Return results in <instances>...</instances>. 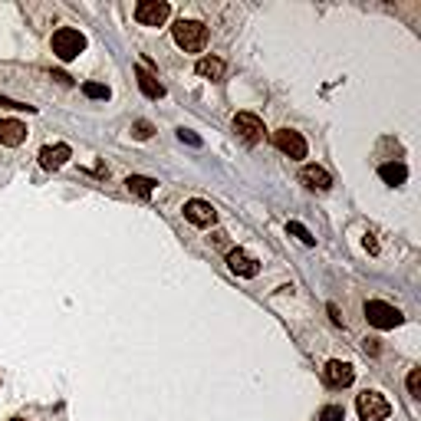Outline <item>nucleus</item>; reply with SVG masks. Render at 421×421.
<instances>
[{
	"label": "nucleus",
	"instance_id": "obj_1",
	"mask_svg": "<svg viewBox=\"0 0 421 421\" xmlns=\"http://www.w3.org/2000/svg\"><path fill=\"white\" fill-rule=\"evenodd\" d=\"M171 33H175V43L185 50V53H201L204 46H207V27H204L201 20H178L175 27H171Z\"/></svg>",
	"mask_w": 421,
	"mask_h": 421
},
{
	"label": "nucleus",
	"instance_id": "obj_2",
	"mask_svg": "<svg viewBox=\"0 0 421 421\" xmlns=\"http://www.w3.org/2000/svg\"><path fill=\"white\" fill-rule=\"evenodd\" d=\"M82 50H86V37H82L79 30L63 27V30H56V33H53V53H56V59L69 63V59H76Z\"/></svg>",
	"mask_w": 421,
	"mask_h": 421
},
{
	"label": "nucleus",
	"instance_id": "obj_3",
	"mask_svg": "<svg viewBox=\"0 0 421 421\" xmlns=\"http://www.w3.org/2000/svg\"><path fill=\"white\" fill-rule=\"evenodd\" d=\"M355 408H359V418L362 421H385L392 415V405L382 392H362L355 398Z\"/></svg>",
	"mask_w": 421,
	"mask_h": 421
},
{
	"label": "nucleus",
	"instance_id": "obj_4",
	"mask_svg": "<svg viewBox=\"0 0 421 421\" xmlns=\"http://www.w3.org/2000/svg\"><path fill=\"white\" fill-rule=\"evenodd\" d=\"M366 319L375 329H395V326H402V323H405L402 310H395V306L382 303V299H368V303H366Z\"/></svg>",
	"mask_w": 421,
	"mask_h": 421
},
{
	"label": "nucleus",
	"instance_id": "obj_5",
	"mask_svg": "<svg viewBox=\"0 0 421 421\" xmlns=\"http://www.w3.org/2000/svg\"><path fill=\"white\" fill-rule=\"evenodd\" d=\"M171 17V3L168 0H142L135 7V20L142 27H162Z\"/></svg>",
	"mask_w": 421,
	"mask_h": 421
},
{
	"label": "nucleus",
	"instance_id": "obj_6",
	"mask_svg": "<svg viewBox=\"0 0 421 421\" xmlns=\"http://www.w3.org/2000/svg\"><path fill=\"white\" fill-rule=\"evenodd\" d=\"M234 132L244 138L247 145H257L267 129L260 122V115H254V112H237V115H234Z\"/></svg>",
	"mask_w": 421,
	"mask_h": 421
},
{
	"label": "nucleus",
	"instance_id": "obj_7",
	"mask_svg": "<svg viewBox=\"0 0 421 421\" xmlns=\"http://www.w3.org/2000/svg\"><path fill=\"white\" fill-rule=\"evenodd\" d=\"M273 145L283 151V155H290V158H306V138L299 135V132H293V129H280V132H273Z\"/></svg>",
	"mask_w": 421,
	"mask_h": 421
},
{
	"label": "nucleus",
	"instance_id": "obj_8",
	"mask_svg": "<svg viewBox=\"0 0 421 421\" xmlns=\"http://www.w3.org/2000/svg\"><path fill=\"white\" fill-rule=\"evenodd\" d=\"M323 379H326L329 389H349L355 382V368H353V362L333 359V362H326V368H323Z\"/></svg>",
	"mask_w": 421,
	"mask_h": 421
},
{
	"label": "nucleus",
	"instance_id": "obj_9",
	"mask_svg": "<svg viewBox=\"0 0 421 421\" xmlns=\"http://www.w3.org/2000/svg\"><path fill=\"white\" fill-rule=\"evenodd\" d=\"M185 218H188L194 227H211V224L218 221V211H214V204H211V201L194 198V201L185 204Z\"/></svg>",
	"mask_w": 421,
	"mask_h": 421
},
{
	"label": "nucleus",
	"instance_id": "obj_10",
	"mask_svg": "<svg viewBox=\"0 0 421 421\" xmlns=\"http://www.w3.org/2000/svg\"><path fill=\"white\" fill-rule=\"evenodd\" d=\"M227 267H231L237 277H257V273H260V260L250 257V254L241 250V247H234L231 254H227Z\"/></svg>",
	"mask_w": 421,
	"mask_h": 421
},
{
	"label": "nucleus",
	"instance_id": "obj_11",
	"mask_svg": "<svg viewBox=\"0 0 421 421\" xmlns=\"http://www.w3.org/2000/svg\"><path fill=\"white\" fill-rule=\"evenodd\" d=\"M27 142V125L20 122V119H0V145H24Z\"/></svg>",
	"mask_w": 421,
	"mask_h": 421
},
{
	"label": "nucleus",
	"instance_id": "obj_12",
	"mask_svg": "<svg viewBox=\"0 0 421 421\" xmlns=\"http://www.w3.org/2000/svg\"><path fill=\"white\" fill-rule=\"evenodd\" d=\"M69 158H73L69 145H46V149H40V165L46 168V171H56V168H63Z\"/></svg>",
	"mask_w": 421,
	"mask_h": 421
},
{
	"label": "nucleus",
	"instance_id": "obj_13",
	"mask_svg": "<svg viewBox=\"0 0 421 421\" xmlns=\"http://www.w3.org/2000/svg\"><path fill=\"white\" fill-rule=\"evenodd\" d=\"M299 178H303V185L312 191H329L333 188V178H329L326 168H319V165H306L303 171H299Z\"/></svg>",
	"mask_w": 421,
	"mask_h": 421
},
{
	"label": "nucleus",
	"instance_id": "obj_14",
	"mask_svg": "<svg viewBox=\"0 0 421 421\" xmlns=\"http://www.w3.org/2000/svg\"><path fill=\"white\" fill-rule=\"evenodd\" d=\"M135 79H138V89L149 95V99H165V86L158 82V76H151L145 66L135 69Z\"/></svg>",
	"mask_w": 421,
	"mask_h": 421
},
{
	"label": "nucleus",
	"instance_id": "obj_15",
	"mask_svg": "<svg viewBox=\"0 0 421 421\" xmlns=\"http://www.w3.org/2000/svg\"><path fill=\"white\" fill-rule=\"evenodd\" d=\"M224 59H218V56H204V59H198L194 63V73L198 76H204V79H224Z\"/></svg>",
	"mask_w": 421,
	"mask_h": 421
},
{
	"label": "nucleus",
	"instance_id": "obj_16",
	"mask_svg": "<svg viewBox=\"0 0 421 421\" xmlns=\"http://www.w3.org/2000/svg\"><path fill=\"white\" fill-rule=\"evenodd\" d=\"M379 178L385 181V185H405V178H408V168L402 162H385L379 168Z\"/></svg>",
	"mask_w": 421,
	"mask_h": 421
},
{
	"label": "nucleus",
	"instance_id": "obj_17",
	"mask_svg": "<svg viewBox=\"0 0 421 421\" xmlns=\"http://www.w3.org/2000/svg\"><path fill=\"white\" fill-rule=\"evenodd\" d=\"M155 185H158V181H151V178H145V175H129L125 178V188L132 191V194H138V198H151Z\"/></svg>",
	"mask_w": 421,
	"mask_h": 421
},
{
	"label": "nucleus",
	"instance_id": "obj_18",
	"mask_svg": "<svg viewBox=\"0 0 421 421\" xmlns=\"http://www.w3.org/2000/svg\"><path fill=\"white\" fill-rule=\"evenodd\" d=\"M286 231L293 234V237H299V241H303V244H306V247H312V244H316V237H312V234L306 231V227H303L299 221H290V224H286Z\"/></svg>",
	"mask_w": 421,
	"mask_h": 421
},
{
	"label": "nucleus",
	"instance_id": "obj_19",
	"mask_svg": "<svg viewBox=\"0 0 421 421\" xmlns=\"http://www.w3.org/2000/svg\"><path fill=\"white\" fill-rule=\"evenodd\" d=\"M82 93L89 95V99H109V86H102V82H86L82 86Z\"/></svg>",
	"mask_w": 421,
	"mask_h": 421
},
{
	"label": "nucleus",
	"instance_id": "obj_20",
	"mask_svg": "<svg viewBox=\"0 0 421 421\" xmlns=\"http://www.w3.org/2000/svg\"><path fill=\"white\" fill-rule=\"evenodd\" d=\"M319 421H346V408H342V405H326V408H323V415H319Z\"/></svg>",
	"mask_w": 421,
	"mask_h": 421
},
{
	"label": "nucleus",
	"instance_id": "obj_21",
	"mask_svg": "<svg viewBox=\"0 0 421 421\" xmlns=\"http://www.w3.org/2000/svg\"><path fill=\"white\" fill-rule=\"evenodd\" d=\"M151 132H155V129H151V122H145V119H138V122L132 125V135H135L138 142H145V138H151Z\"/></svg>",
	"mask_w": 421,
	"mask_h": 421
},
{
	"label": "nucleus",
	"instance_id": "obj_22",
	"mask_svg": "<svg viewBox=\"0 0 421 421\" xmlns=\"http://www.w3.org/2000/svg\"><path fill=\"white\" fill-rule=\"evenodd\" d=\"M408 392L415 395V398L421 395V368H411V372H408Z\"/></svg>",
	"mask_w": 421,
	"mask_h": 421
},
{
	"label": "nucleus",
	"instance_id": "obj_23",
	"mask_svg": "<svg viewBox=\"0 0 421 421\" xmlns=\"http://www.w3.org/2000/svg\"><path fill=\"white\" fill-rule=\"evenodd\" d=\"M0 106H3V109H17V112H37L33 106H27V102H17V99H7V95H0Z\"/></svg>",
	"mask_w": 421,
	"mask_h": 421
},
{
	"label": "nucleus",
	"instance_id": "obj_24",
	"mask_svg": "<svg viewBox=\"0 0 421 421\" xmlns=\"http://www.w3.org/2000/svg\"><path fill=\"white\" fill-rule=\"evenodd\" d=\"M178 138H181V142H188V145H194V149H201V138L194 135L191 129H178Z\"/></svg>",
	"mask_w": 421,
	"mask_h": 421
},
{
	"label": "nucleus",
	"instance_id": "obj_25",
	"mask_svg": "<svg viewBox=\"0 0 421 421\" xmlns=\"http://www.w3.org/2000/svg\"><path fill=\"white\" fill-rule=\"evenodd\" d=\"M366 250L368 254H379V241H375L372 234H366Z\"/></svg>",
	"mask_w": 421,
	"mask_h": 421
},
{
	"label": "nucleus",
	"instance_id": "obj_26",
	"mask_svg": "<svg viewBox=\"0 0 421 421\" xmlns=\"http://www.w3.org/2000/svg\"><path fill=\"white\" fill-rule=\"evenodd\" d=\"M329 316H333V323H336V326H342V316H339V310H336L333 303H329Z\"/></svg>",
	"mask_w": 421,
	"mask_h": 421
},
{
	"label": "nucleus",
	"instance_id": "obj_27",
	"mask_svg": "<svg viewBox=\"0 0 421 421\" xmlns=\"http://www.w3.org/2000/svg\"><path fill=\"white\" fill-rule=\"evenodd\" d=\"M53 79H59V82H63V86H73V79H69L66 73H53Z\"/></svg>",
	"mask_w": 421,
	"mask_h": 421
},
{
	"label": "nucleus",
	"instance_id": "obj_28",
	"mask_svg": "<svg viewBox=\"0 0 421 421\" xmlns=\"http://www.w3.org/2000/svg\"><path fill=\"white\" fill-rule=\"evenodd\" d=\"M10 421H24V418H10Z\"/></svg>",
	"mask_w": 421,
	"mask_h": 421
}]
</instances>
